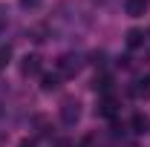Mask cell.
<instances>
[{
  "instance_id": "6da1fadb",
  "label": "cell",
  "mask_w": 150,
  "mask_h": 147,
  "mask_svg": "<svg viewBox=\"0 0 150 147\" xmlns=\"http://www.w3.org/2000/svg\"><path fill=\"white\" fill-rule=\"evenodd\" d=\"M81 115H84L81 101H78L75 95H67V98L61 101V107H58V118H61V124H64V127H75V124L81 121Z\"/></svg>"
},
{
  "instance_id": "7a4b0ae2",
  "label": "cell",
  "mask_w": 150,
  "mask_h": 147,
  "mask_svg": "<svg viewBox=\"0 0 150 147\" xmlns=\"http://www.w3.org/2000/svg\"><path fill=\"white\" fill-rule=\"evenodd\" d=\"M81 69H84V58L78 55V52H64V55L58 58V64H55V72L61 78H75Z\"/></svg>"
},
{
  "instance_id": "3957f363",
  "label": "cell",
  "mask_w": 150,
  "mask_h": 147,
  "mask_svg": "<svg viewBox=\"0 0 150 147\" xmlns=\"http://www.w3.org/2000/svg\"><path fill=\"white\" fill-rule=\"evenodd\" d=\"M115 112H118V101H115V95H101V101H98V115L101 118H115Z\"/></svg>"
},
{
  "instance_id": "277c9868",
  "label": "cell",
  "mask_w": 150,
  "mask_h": 147,
  "mask_svg": "<svg viewBox=\"0 0 150 147\" xmlns=\"http://www.w3.org/2000/svg\"><path fill=\"white\" fill-rule=\"evenodd\" d=\"M20 75H23V78L40 75V58L38 55H23L20 58Z\"/></svg>"
},
{
  "instance_id": "5b68a950",
  "label": "cell",
  "mask_w": 150,
  "mask_h": 147,
  "mask_svg": "<svg viewBox=\"0 0 150 147\" xmlns=\"http://www.w3.org/2000/svg\"><path fill=\"white\" fill-rule=\"evenodd\" d=\"M130 92L136 95V98H150V72L147 75H139V78L133 81Z\"/></svg>"
},
{
  "instance_id": "8992f818",
  "label": "cell",
  "mask_w": 150,
  "mask_h": 147,
  "mask_svg": "<svg viewBox=\"0 0 150 147\" xmlns=\"http://www.w3.org/2000/svg\"><path fill=\"white\" fill-rule=\"evenodd\" d=\"M147 6H150V0H124V12L130 18H142L147 12Z\"/></svg>"
},
{
  "instance_id": "52a82bcc",
  "label": "cell",
  "mask_w": 150,
  "mask_h": 147,
  "mask_svg": "<svg viewBox=\"0 0 150 147\" xmlns=\"http://www.w3.org/2000/svg\"><path fill=\"white\" fill-rule=\"evenodd\" d=\"M130 130L136 133V136H144V133L150 130V118H147V115H142V112H136V115L130 118Z\"/></svg>"
},
{
  "instance_id": "ba28073f",
  "label": "cell",
  "mask_w": 150,
  "mask_h": 147,
  "mask_svg": "<svg viewBox=\"0 0 150 147\" xmlns=\"http://www.w3.org/2000/svg\"><path fill=\"white\" fill-rule=\"evenodd\" d=\"M61 87V75L58 72H43L40 75V90L43 92H55Z\"/></svg>"
},
{
  "instance_id": "9c48e42d",
  "label": "cell",
  "mask_w": 150,
  "mask_h": 147,
  "mask_svg": "<svg viewBox=\"0 0 150 147\" xmlns=\"http://www.w3.org/2000/svg\"><path fill=\"white\" fill-rule=\"evenodd\" d=\"M93 90L101 92V95H110V90H112V78H110V75H95Z\"/></svg>"
},
{
  "instance_id": "30bf717a",
  "label": "cell",
  "mask_w": 150,
  "mask_h": 147,
  "mask_svg": "<svg viewBox=\"0 0 150 147\" xmlns=\"http://www.w3.org/2000/svg\"><path fill=\"white\" fill-rule=\"evenodd\" d=\"M144 40H147V35H144L142 29H130V32H127V46H130V49L144 46Z\"/></svg>"
},
{
  "instance_id": "8fae6325",
  "label": "cell",
  "mask_w": 150,
  "mask_h": 147,
  "mask_svg": "<svg viewBox=\"0 0 150 147\" xmlns=\"http://www.w3.org/2000/svg\"><path fill=\"white\" fill-rule=\"evenodd\" d=\"M12 64V46L9 43H0V69H6Z\"/></svg>"
},
{
  "instance_id": "7c38bea8",
  "label": "cell",
  "mask_w": 150,
  "mask_h": 147,
  "mask_svg": "<svg viewBox=\"0 0 150 147\" xmlns=\"http://www.w3.org/2000/svg\"><path fill=\"white\" fill-rule=\"evenodd\" d=\"M20 9H26V12H32V9H40L43 6V0H18Z\"/></svg>"
},
{
  "instance_id": "4fadbf2b",
  "label": "cell",
  "mask_w": 150,
  "mask_h": 147,
  "mask_svg": "<svg viewBox=\"0 0 150 147\" xmlns=\"http://www.w3.org/2000/svg\"><path fill=\"white\" fill-rule=\"evenodd\" d=\"M6 23H9V6H6V3H0V29H3Z\"/></svg>"
},
{
  "instance_id": "5bb4252c",
  "label": "cell",
  "mask_w": 150,
  "mask_h": 147,
  "mask_svg": "<svg viewBox=\"0 0 150 147\" xmlns=\"http://www.w3.org/2000/svg\"><path fill=\"white\" fill-rule=\"evenodd\" d=\"M18 147H38V141H35V139H23Z\"/></svg>"
},
{
  "instance_id": "9a60e30c",
  "label": "cell",
  "mask_w": 150,
  "mask_h": 147,
  "mask_svg": "<svg viewBox=\"0 0 150 147\" xmlns=\"http://www.w3.org/2000/svg\"><path fill=\"white\" fill-rule=\"evenodd\" d=\"M95 3H98V6H115L118 0H95Z\"/></svg>"
},
{
  "instance_id": "2e32d148",
  "label": "cell",
  "mask_w": 150,
  "mask_h": 147,
  "mask_svg": "<svg viewBox=\"0 0 150 147\" xmlns=\"http://www.w3.org/2000/svg\"><path fill=\"white\" fill-rule=\"evenodd\" d=\"M55 147H75V144H72V141H67V139H61V141H58Z\"/></svg>"
},
{
  "instance_id": "e0dca14e",
  "label": "cell",
  "mask_w": 150,
  "mask_h": 147,
  "mask_svg": "<svg viewBox=\"0 0 150 147\" xmlns=\"http://www.w3.org/2000/svg\"><path fill=\"white\" fill-rule=\"evenodd\" d=\"M0 112H3V107H0Z\"/></svg>"
}]
</instances>
